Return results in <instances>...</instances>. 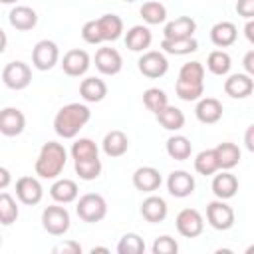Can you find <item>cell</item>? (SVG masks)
Returning a JSON list of instances; mask_svg holds the SVG:
<instances>
[{"mask_svg":"<svg viewBox=\"0 0 254 254\" xmlns=\"http://www.w3.org/2000/svg\"><path fill=\"white\" fill-rule=\"evenodd\" d=\"M91 119V111L83 103H67L54 117V131L64 139H73L85 123Z\"/></svg>","mask_w":254,"mask_h":254,"instance_id":"1","label":"cell"},{"mask_svg":"<svg viewBox=\"0 0 254 254\" xmlns=\"http://www.w3.org/2000/svg\"><path fill=\"white\" fill-rule=\"evenodd\" d=\"M67 161V151L64 149L62 143L56 141H48L42 145L40 155L36 159V175L40 179H58V175H62L64 167Z\"/></svg>","mask_w":254,"mask_h":254,"instance_id":"2","label":"cell"},{"mask_svg":"<svg viewBox=\"0 0 254 254\" xmlns=\"http://www.w3.org/2000/svg\"><path fill=\"white\" fill-rule=\"evenodd\" d=\"M75 212L77 216L83 220V222H99L105 218L107 214V202L101 194L97 192H87L83 194L79 200H77V206H75Z\"/></svg>","mask_w":254,"mask_h":254,"instance_id":"3","label":"cell"},{"mask_svg":"<svg viewBox=\"0 0 254 254\" xmlns=\"http://www.w3.org/2000/svg\"><path fill=\"white\" fill-rule=\"evenodd\" d=\"M69 222L71 220H69V212L65 210V206L50 204L42 212V226L52 236H64L69 230Z\"/></svg>","mask_w":254,"mask_h":254,"instance_id":"4","label":"cell"},{"mask_svg":"<svg viewBox=\"0 0 254 254\" xmlns=\"http://www.w3.org/2000/svg\"><path fill=\"white\" fill-rule=\"evenodd\" d=\"M2 81L6 87H10L14 91L26 89L32 81V69L24 62H10L2 69Z\"/></svg>","mask_w":254,"mask_h":254,"instance_id":"5","label":"cell"},{"mask_svg":"<svg viewBox=\"0 0 254 254\" xmlns=\"http://www.w3.org/2000/svg\"><path fill=\"white\" fill-rule=\"evenodd\" d=\"M60 60V50L52 40H40L32 50V64L40 71L52 69Z\"/></svg>","mask_w":254,"mask_h":254,"instance_id":"6","label":"cell"},{"mask_svg":"<svg viewBox=\"0 0 254 254\" xmlns=\"http://www.w3.org/2000/svg\"><path fill=\"white\" fill-rule=\"evenodd\" d=\"M175 226H177V230H179L181 236H185V238H196L204 230V220H202V216H200L198 210H194V208H183L177 214V218H175Z\"/></svg>","mask_w":254,"mask_h":254,"instance_id":"7","label":"cell"},{"mask_svg":"<svg viewBox=\"0 0 254 254\" xmlns=\"http://www.w3.org/2000/svg\"><path fill=\"white\" fill-rule=\"evenodd\" d=\"M206 220L214 230H228L234 224V210L224 200H212L206 206Z\"/></svg>","mask_w":254,"mask_h":254,"instance_id":"8","label":"cell"},{"mask_svg":"<svg viewBox=\"0 0 254 254\" xmlns=\"http://www.w3.org/2000/svg\"><path fill=\"white\" fill-rule=\"evenodd\" d=\"M137 65H139V71H141L145 77H151V79L163 77V75L167 73V69H169V62H167L165 54H163V52H155V50L145 52V54L139 58Z\"/></svg>","mask_w":254,"mask_h":254,"instance_id":"9","label":"cell"},{"mask_svg":"<svg viewBox=\"0 0 254 254\" xmlns=\"http://www.w3.org/2000/svg\"><path fill=\"white\" fill-rule=\"evenodd\" d=\"M16 196L22 204H38L44 196V189L36 177H20L16 181Z\"/></svg>","mask_w":254,"mask_h":254,"instance_id":"10","label":"cell"},{"mask_svg":"<svg viewBox=\"0 0 254 254\" xmlns=\"http://www.w3.org/2000/svg\"><path fill=\"white\" fill-rule=\"evenodd\" d=\"M24 127H26V117L20 109L4 107L0 111V133L4 137H16L24 131Z\"/></svg>","mask_w":254,"mask_h":254,"instance_id":"11","label":"cell"},{"mask_svg":"<svg viewBox=\"0 0 254 254\" xmlns=\"http://www.w3.org/2000/svg\"><path fill=\"white\" fill-rule=\"evenodd\" d=\"M95 67L103 75H115V73H119L121 67H123L121 54L115 48H99L97 54H95Z\"/></svg>","mask_w":254,"mask_h":254,"instance_id":"12","label":"cell"},{"mask_svg":"<svg viewBox=\"0 0 254 254\" xmlns=\"http://www.w3.org/2000/svg\"><path fill=\"white\" fill-rule=\"evenodd\" d=\"M62 67L69 77H79L89 69V54L85 50H69L62 60Z\"/></svg>","mask_w":254,"mask_h":254,"instance_id":"13","label":"cell"},{"mask_svg":"<svg viewBox=\"0 0 254 254\" xmlns=\"http://www.w3.org/2000/svg\"><path fill=\"white\" fill-rule=\"evenodd\" d=\"M254 89V79L248 73H232L224 81V93L230 95L232 99H244L252 93Z\"/></svg>","mask_w":254,"mask_h":254,"instance_id":"14","label":"cell"},{"mask_svg":"<svg viewBox=\"0 0 254 254\" xmlns=\"http://www.w3.org/2000/svg\"><path fill=\"white\" fill-rule=\"evenodd\" d=\"M167 189L173 196L185 198L194 190V177L187 171H173L167 179Z\"/></svg>","mask_w":254,"mask_h":254,"instance_id":"15","label":"cell"},{"mask_svg":"<svg viewBox=\"0 0 254 254\" xmlns=\"http://www.w3.org/2000/svg\"><path fill=\"white\" fill-rule=\"evenodd\" d=\"M196 107H194V115L200 123L212 125L216 121H220L222 117V103L216 97H200L196 99Z\"/></svg>","mask_w":254,"mask_h":254,"instance_id":"16","label":"cell"},{"mask_svg":"<svg viewBox=\"0 0 254 254\" xmlns=\"http://www.w3.org/2000/svg\"><path fill=\"white\" fill-rule=\"evenodd\" d=\"M163 179L155 167H139L133 173V187L141 192H153L161 187Z\"/></svg>","mask_w":254,"mask_h":254,"instance_id":"17","label":"cell"},{"mask_svg":"<svg viewBox=\"0 0 254 254\" xmlns=\"http://www.w3.org/2000/svg\"><path fill=\"white\" fill-rule=\"evenodd\" d=\"M194 30H196V22L190 16H179L165 26L163 34L167 40H181V38H192Z\"/></svg>","mask_w":254,"mask_h":254,"instance_id":"18","label":"cell"},{"mask_svg":"<svg viewBox=\"0 0 254 254\" xmlns=\"http://www.w3.org/2000/svg\"><path fill=\"white\" fill-rule=\"evenodd\" d=\"M8 20H10L12 28H16L20 32H28V30H32L38 24V14L30 6H14L10 10Z\"/></svg>","mask_w":254,"mask_h":254,"instance_id":"19","label":"cell"},{"mask_svg":"<svg viewBox=\"0 0 254 254\" xmlns=\"http://www.w3.org/2000/svg\"><path fill=\"white\" fill-rule=\"evenodd\" d=\"M238 190V179L228 173V171H222L220 175H214L212 179V192L216 198L220 200H226V198H232Z\"/></svg>","mask_w":254,"mask_h":254,"instance_id":"20","label":"cell"},{"mask_svg":"<svg viewBox=\"0 0 254 254\" xmlns=\"http://www.w3.org/2000/svg\"><path fill=\"white\" fill-rule=\"evenodd\" d=\"M103 153L107 155V157H123L125 153H127V149H129V139H127V135L123 133V131H119V129H113V131H109L105 137H103Z\"/></svg>","mask_w":254,"mask_h":254,"instance_id":"21","label":"cell"},{"mask_svg":"<svg viewBox=\"0 0 254 254\" xmlns=\"http://www.w3.org/2000/svg\"><path fill=\"white\" fill-rule=\"evenodd\" d=\"M238 38V30L232 22H218L210 28V42L216 48H228L236 42Z\"/></svg>","mask_w":254,"mask_h":254,"instance_id":"22","label":"cell"},{"mask_svg":"<svg viewBox=\"0 0 254 254\" xmlns=\"http://www.w3.org/2000/svg\"><path fill=\"white\" fill-rule=\"evenodd\" d=\"M141 214L147 222H163L165 216H167V202L165 198L161 196H147L143 202H141Z\"/></svg>","mask_w":254,"mask_h":254,"instance_id":"23","label":"cell"},{"mask_svg":"<svg viewBox=\"0 0 254 254\" xmlns=\"http://www.w3.org/2000/svg\"><path fill=\"white\" fill-rule=\"evenodd\" d=\"M214 155H216V161H218V169H222V171H228V169H232L240 163V149H238V145H234L230 141H224V143L216 145Z\"/></svg>","mask_w":254,"mask_h":254,"instance_id":"24","label":"cell"},{"mask_svg":"<svg viewBox=\"0 0 254 254\" xmlns=\"http://www.w3.org/2000/svg\"><path fill=\"white\" fill-rule=\"evenodd\" d=\"M151 40H153V34L147 26H133L131 30H127L125 46L131 52H145L151 46Z\"/></svg>","mask_w":254,"mask_h":254,"instance_id":"25","label":"cell"},{"mask_svg":"<svg viewBox=\"0 0 254 254\" xmlns=\"http://www.w3.org/2000/svg\"><path fill=\"white\" fill-rule=\"evenodd\" d=\"M79 95L87 103H97L107 95V85L99 77H85L79 85Z\"/></svg>","mask_w":254,"mask_h":254,"instance_id":"26","label":"cell"},{"mask_svg":"<svg viewBox=\"0 0 254 254\" xmlns=\"http://www.w3.org/2000/svg\"><path fill=\"white\" fill-rule=\"evenodd\" d=\"M77 185H75V181H71V179H60V181H56L54 185H52V189H50V194H52V198L56 200V202H60V204H69V202H73L75 198H77Z\"/></svg>","mask_w":254,"mask_h":254,"instance_id":"27","label":"cell"},{"mask_svg":"<svg viewBox=\"0 0 254 254\" xmlns=\"http://www.w3.org/2000/svg\"><path fill=\"white\" fill-rule=\"evenodd\" d=\"M97 26H99V32H101L103 42L105 40L107 42H113L123 32V20L117 14H103L101 18H97Z\"/></svg>","mask_w":254,"mask_h":254,"instance_id":"28","label":"cell"},{"mask_svg":"<svg viewBox=\"0 0 254 254\" xmlns=\"http://www.w3.org/2000/svg\"><path fill=\"white\" fill-rule=\"evenodd\" d=\"M157 115V121L167 129V131H179L183 129L185 125V113L179 109V107H173V105H165L161 111L155 113Z\"/></svg>","mask_w":254,"mask_h":254,"instance_id":"29","label":"cell"},{"mask_svg":"<svg viewBox=\"0 0 254 254\" xmlns=\"http://www.w3.org/2000/svg\"><path fill=\"white\" fill-rule=\"evenodd\" d=\"M161 48L165 54H171V56H187V54H192L198 50V42L194 40V36L192 38H181V40L163 38Z\"/></svg>","mask_w":254,"mask_h":254,"instance_id":"30","label":"cell"},{"mask_svg":"<svg viewBox=\"0 0 254 254\" xmlns=\"http://www.w3.org/2000/svg\"><path fill=\"white\" fill-rule=\"evenodd\" d=\"M192 153V145L185 135H173L167 139V155L175 161H185Z\"/></svg>","mask_w":254,"mask_h":254,"instance_id":"31","label":"cell"},{"mask_svg":"<svg viewBox=\"0 0 254 254\" xmlns=\"http://www.w3.org/2000/svg\"><path fill=\"white\" fill-rule=\"evenodd\" d=\"M230 65H232V60H230V56L224 50H214V52L208 54L206 67H208L210 73H214V75H226L230 71Z\"/></svg>","mask_w":254,"mask_h":254,"instance_id":"32","label":"cell"},{"mask_svg":"<svg viewBox=\"0 0 254 254\" xmlns=\"http://www.w3.org/2000/svg\"><path fill=\"white\" fill-rule=\"evenodd\" d=\"M175 91L183 101H196L204 93V81H183V79H177Z\"/></svg>","mask_w":254,"mask_h":254,"instance_id":"33","label":"cell"},{"mask_svg":"<svg viewBox=\"0 0 254 254\" xmlns=\"http://www.w3.org/2000/svg\"><path fill=\"white\" fill-rule=\"evenodd\" d=\"M194 171L198 175H214L218 169V161H216V155H214V149H206V151H200L194 159Z\"/></svg>","mask_w":254,"mask_h":254,"instance_id":"34","label":"cell"},{"mask_svg":"<svg viewBox=\"0 0 254 254\" xmlns=\"http://www.w3.org/2000/svg\"><path fill=\"white\" fill-rule=\"evenodd\" d=\"M141 18H143L147 24H151V26L161 24V22L167 20V8H165V4H161V2H157V0L145 2V4L141 6Z\"/></svg>","mask_w":254,"mask_h":254,"instance_id":"35","label":"cell"},{"mask_svg":"<svg viewBox=\"0 0 254 254\" xmlns=\"http://www.w3.org/2000/svg\"><path fill=\"white\" fill-rule=\"evenodd\" d=\"M18 204L16 200L12 198V194L8 192H0V224L4 226H10L16 222L18 218Z\"/></svg>","mask_w":254,"mask_h":254,"instance_id":"36","label":"cell"},{"mask_svg":"<svg viewBox=\"0 0 254 254\" xmlns=\"http://www.w3.org/2000/svg\"><path fill=\"white\" fill-rule=\"evenodd\" d=\"M73 163H75V173L83 181H93V179H97L101 175V161H99V157L81 159V161H73Z\"/></svg>","mask_w":254,"mask_h":254,"instance_id":"37","label":"cell"},{"mask_svg":"<svg viewBox=\"0 0 254 254\" xmlns=\"http://www.w3.org/2000/svg\"><path fill=\"white\" fill-rule=\"evenodd\" d=\"M143 105H145L149 111L157 113V111H161L165 105H169L167 93H165L163 89H159V87H149V89L143 93Z\"/></svg>","mask_w":254,"mask_h":254,"instance_id":"38","label":"cell"},{"mask_svg":"<svg viewBox=\"0 0 254 254\" xmlns=\"http://www.w3.org/2000/svg\"><path fill=\"white\" fill-rule=\"evenodd\" d=\"M71 157L73 161H81V159H93V157H99V151H97V145L83 137V139H77L73 145H71Z\"/></svg>","mask_w":254,"mask_h":254,"instance_id":"39","label":"cell"},{"mask_svg":"<svg viewBox=\"0 0 254 254\" xmlns=\"http://www.w3.org/2000/svg\"><path fill=\"white\" fill-rule=\"evenodd\" d=\"M143 250H145V242L135 232L123 234L121 240H119V244H117V252L119 254H141Z\"/></svg>","mask_w":254,"mask_h":254,"instance_id":"40","label":"cell"},{"mask_svg":"<svg viewBox=\"0 0 254 254\" xmlns=\"http://www.w3.org/2000/svg\"><path fill=\"white\" fill-rule=\"evenodd\" d=\"M179 79L183 81H204V67L200 62H189L181 67Z\"/></svg>","mask_w":254,"mask_h":254,"instance_id":"41","label":"cell"},{"mask_svg":"<svg viewBox=\"0 0 254 254\" xmlns=\"http://www.w3.org/2000/svg\"><path fill=\"white\" fill-rule=\"evenodd\" d=\"M153 254H177V250H179V244H177V240L175 238H171V236H159L155 242H153Z\"/></svg>","mask_w":254,"mask_h":254,"instance_id":"42","label":"cell"},{"mask_svg":"<svg viewBox=\"0 0 254 254\" xmlns=\"http://www.w3.org/2000/svg\"><path fill=\"white\" fill-rule=\"evenodd\" d=\"M81 38L87 42V44H101L103 38H101V32H99V26H97V20H89L83 24L81 28Z\"/></svg>","mask_w":254,"mask_h":254,"instance_id":"43","label":"cell"},{"mask_svg":"<svg viewBox=\"0 0 254 254\" xmlns=\"http://www.w3.org/2000/svg\"><path fill=\"white\" fill-rule=\"evenodd\" d=\"M54 254H79L81 252V246L77 244V242H73V240H65V242H60V244H56L54 246V250H52Z\"/></svg>","mask_w":254,"mask_h":254,"instance_id":"44","label":"cell"},{"mask_svg":"<svg viewBox=\"0 0 254 254\" xmlns=\"http://www.w3.org/2000/svg\"><path fill=\"white\" fill-rule=\"evenodd\" d=\"M236 12H238L242 18L250 20V18L254 16V0H238V2H236Z\"/></svg>","mask_w":254,"mask_h":254,"instance_id":"45","label":"cell"},{"mask_svg":"<svg viewBox=\"0 0 254 254\" xmlns=\"http://www.w3.org/2000/svg\"><path fill=\"white\" fill-rule=\"evenodd\" d=\"M244 69H246L248 75L254 73V50L246 52V56H244Z\"/></svg>","mask_w":254,"mask_h":254,"instance_id":"46","label":"cell"},{"mask_svg":"<svg viewBox=\"0 0 254 254\" xmlns=\"http://www.w3.org/2000/svg\"><path fill=\"white\" fill-rule=\"evenodd\" d=\"M10 181H12L10 171H8V169H4V167H0V190H2V189H6V187L10 185Z\"/></svg>","mask_w":254,"mask_h":254,"instance_id":"47","label":"cell"},{"mask_svg":"<svg viewBox=\"0 0 254 254\" xmlns=\"http://www.w3.org/2000/svg\"><path fill=\"white\" fill-rule=\"evenodd\" d=\"M252 133H254V125H250L246 129V149L248 151H254V143H252Z\"/></svg>","mask_w":254,"mask_h":254,"instance_id":"48","label":"cell"},{"mask_svg":"<svg viewBox=\"0 0 254 254\" xmlns=\"http://www.w3.org/2000/svg\"><path fill=\"white\" fill-rule=\"evenodd\" d=\"M244 32H246V38H248V42H254V22H252V20H248V24H246Z\"/></svg>","mask_w":254,"mask_h":254,"instance_id":"49","label":"cell"},{"mask_svg":"<svg viewBox=\"0 0 254 254\" xmlns=\"http://www.w3.org/2000/svg\"><path fill=\"white\" fill-rule=\"evenodd\" d=\"M6 44H8V38H6V32L0 28V54L6 50Z\"/></svg>","mask_w":254,"mask_h":254,"instance_id":"50","label":"cell"},{"mask_svg":"<svg viewBox=\"0 0 254 254\" xmlns=\"http://www.w3.org/2000/svg\"><path fill=\"white\" fill-rule=\"evenodd\" d=\"M95 252H109V250L103 248V246H93V248H91V254H95Z\"/></svg>","mask_w":254,"mask_h":254,"instance_id":"51","label":"cell"},{"mask_svg":"<svg viewBox=\"0 0 254 254\" xmlns=\"http://www.w3.org/2000/svg\"><path fill=\"white\" fill-rule=\"evenodd\" d=\"M14 2H18V0H0V4H14Z\"/></svg>","mask_w":254,"mask_h":254,"instance_id":"52","label":"cell"},{"mask_svg":"<svg viewBox=\"0 0 254 254\" xmlns=\"http://www.w3.org/2000/svg\"><path fill=\"white\" fill-rule=\"evenodd\" d=\"M125 2H135V0H125Z\"/></svg>","mask_w":254,"mask_h":254,"instance_id":"53","label":"cell"},{"mask_svg":"<svg viewBox=\"0 0 254 254\" xmlns=\"http://www.w3.org/2000/svg\"><path fill=\"white\" fill-rule=\"evenodd\" d=\"M0 244H2V236H0Z\"/></svg>","mask_w":254,"mask_h":254,"instance_id":"54","label":"cell"}]
</instances>
